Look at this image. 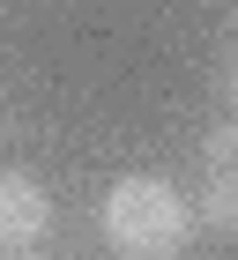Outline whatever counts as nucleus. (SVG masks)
I'll return each mask as SVG.
<instances>
[{"label": "nucleus", "instance_id": "1", "mask_svg": "<svg viewBox=\"0 0 238 260\" xmlns=\"http://www.w3.org/2000/svg\"><path fill=\"white\" fill-rule=\"evenodd\" d=\"M97 223H104V245H112L119 260H186V245H194V231H201L194 201L178 193L171 179H157V171L112 179Z\"/></svg>", "mask_w": 238, "mask_h": 260}, {"label": "nucleus", "instance_id": "2", "mask_svg": "<svg viewBox=\"0 0 238 260\" xmlns=\"http://www.w3.org/2000/svg\"><path fill=\"white\" fill-rule=\"evenodd\" d=\"M52 231V193L30 171H0V253H30Z\"/></svg>", "mask_w": 238, "mask_h": 260}, {"label": "nucleus", "instance_id": "3", "mask_svg": "<svg viewBox=\"0 0 238 260\" xmlns=\"http://www.w3.org/2000/svg\"><path fill=\"white\" fill-rule=\"evenodd\" d=\"M194 223L238 238V164L231 171H209V186H201V201H194Z\"/></svg>", "mask_w": 238, "mask_h": 260}, {"label": "nucleus", "instance_id": "4", "mask_svg": "<svg viewBox=\"0 0 238 260\" xmlns=\"http://www.w3.org/2000/svg\"><path fill=\"white\" fill-rule=\"evenodd\" d=\"M201 164H209V171H231L238 164V119H223V126L201 134Z\"/></svg>", "mask_w": 238, "mask_h": 260}, {"label": "nucleus", "instance_id": "5", "mask_svg": "<svg viewBox=\"0 0 238 260\" xmlns=\"http://www.w3.org/2000/svg\"><path fill=\"white\" fill-rule=\"evenodd\" d=\"M231 119H238V67H231Z\"/></svg>", "mask_w": 238, "mask_h": 260}, {"label": "nucleus", "instance_id": "6", "mask_svg": "<svg viewBox=\"0 0 238 260\" xmlns=\"http://www.w3.org/2000/svg\"><path fill=\"white\" fill-rule=\"evenodd\" d=\"M0 260H22V253H0Z\"/></svg>", "mask_w": 238, "mask_h": 260}]
</instances>
